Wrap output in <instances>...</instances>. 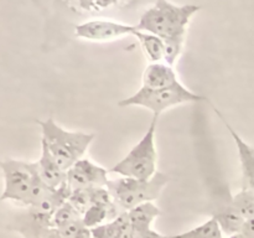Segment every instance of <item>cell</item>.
I'll list each match as a JSON object with an SVG mask.
<instances>
[{
  "instance_id": "1",
  "label": "cell",
  "mask_w": 254,
  "mask_h": 238,
  "mask_svg": "<svg viewBox=\"0 0 254 238\" xmlns=\"http://www.w3.org/2000/svg\"><path fill=\"white\" fill-rule=\"evenodd\" d=\"M0 169L4 174L1 201L10 200L25 207H36L52 191L40 178L36 163L6 159L0 161Z\"/></svg>"
},
{
  "instance_id": "2",
  "label": "cell",
  "mask_w": 254,
  "mask_h": 238,
  "mask_svg": "<svg viewBox=\"0 0 254 238\" xmlns=\"http://www.w3.org/2000/svg\"><path fill=\"white\" fill-rule=\"evenodd\" d=\"M201 7L195 4L176 5L166 0H159L146 9L139 19L136 29L165 40L186 37L191 19Z\"/></svg>"
},
{
  "instance_id": "3",
  "label": "cell",
  "mask_w": 254,
  "mask_h": 238,
  "mask_svg": "<svg viewBox=\"0 0 254 238\" xmlns=\"http://www.w3.org/2000/svg\"><path fill=\"white\" fill-rule=\"evenodd\" d=\"M41 128V144H44L59 165L67 171L78 160L83 159L87 149L94 139V134L69 131L60 126L54 118L36 120Z\"/></svg>"
},
{
  "instance_id": "4",
  "label": "cell",
  "mask_w": 254,
  "mask_h": 238,
  "mask_svg": "<svg viewBox=\"0 0 254 238\" xmlns=\"http://www.w3.org/2000/svg\"><path fill=\"white\" fill-rule=\"evenodd\" d=\"M159 117H153L148 130L138 144L111 169V173L118 174L121 178L149 180L158 171V150L155 145L156 126Z\"/></svg>"
},
{
  "instance_id": "5",
  "label": "cell",
  "mask_w": 254,
  "mask_h": 238,
  "mask_svg": "<svg viewBox=\"0 0 254 238\" xmlns=\"http://www.w3.org/2000/svg\"><path fill=\"white\" fill-rule=\"evenodd\" d=\"M169 182V176L158 173L149 180H138L130 178H119L108 181V190L114 201L124 212L145 202H153L160 196Z\"/></svg>"
},
{
  "instance_id": "6",
  "label": "cell",
  "mask_w": 254,
  "mask_h": 238,
  "mask_svg": "<svg viewBox=\"0 0 254 238\" xmlns=\"http://www.w3.org/2000/svg\"><path fill=\"white\" fill-rule=\"evenodd\" d=\"M206 101V97L186 88L183 83H176L168 88L151 89L141 86L140 89L118 103L119 107H144L153 112L154 117H159L166 109L185 103Z\"/></svg>"
},
{
  "instance_id": "7",
  "label": "cell",
  "mask_w": 254,
  "mask_h": 238,
  "mask_svg": "<svg viewBox=\"0 0 254 238\" xmlns=\"http://www.w3.org/2000/svg\"><path fill=\"white\" fill-rule=\"evenodd\" d=\"M136 26L123 24L109 19H93L84 21L74 27V35L79 39L92 42H108L133 36Z\"/></svg>"
},
{
  "instance_id": "8",
  "label": "cell",
  "mask_w": 254,
  "mask_h": 238,
  "mask_svg": "<svg viewBox=\"0 0 254 238\" xmlns=\"http://www.w3.org/2000/svg\"><path fill=\"white\" fill-rule=\"evenodd\" d=\"M108 174L106 168L83 158L67 170L66 182L72 190L103 187L108 185Z\"/></svg>"
},
{
  "instance_id": "9",
  "label": "cell",
  "mask_w": 254,
  "mask_h": 238,
  "mask_svg": "<svg viewBox=\"0 0 254 238\" xmlns=\"http://www.w3.org/2000/svg\"><path fill=\"white\" fill-rule=\"evenodd\" d=\"M24 238H44L52 228V215L35 207H27L7 226Z\"/></svg>"
},
{
  "instance_id": "10",
  "label": "cell",
  "mask_w": 254,
  "mask_h": 238,
  "mask_svg": "<svg viewBox=\"0 0 254 238\" xmlns=\"http://www.w3.org/2000/svg\"><path fill=\"white\" fill-rule=\"evenodd\" d=\"M216 114L222 119L223 124L230 131L231 136L235 140L236 146H237L238 158H240L241 163V170H242V178H243V188H248V190L254 191V146L248 144L230 124L226 121L223 116L221 114L220 111L215 108Z\"/></svg>"
},
{
  "instance_id": "11",
  "label": "cell",
  "mask_w": 254,
  "mask_h": 238,
  "mask_svg": "<svg viewBox=\"0 0 254 238\" xmlns=\"http://www.w3.org/2000/svg\"><path fill=\"white\" fill-rule=\"evenodd\" d=\"M212 218L216 220L222 233L227 237L242 232L243 226L246 223V218L233 206L232 195H228V197H225L222 203L217 208H215Z\"/></svg>"
},
{
  "instance_id": "12",
  "label": "cell",
  "mask_w": 254,
  "mask_h": 238,
  "mask_svg": "<svg viewBox=\"0 0 254 238\" xmlns=\"http://www.w3.org/2000/svg\"><path fill=\"white\" fill-rule=\"evenodd\" d=\"M36 165L41 180L52 190L61 187L66 182L67 171H64L59 165V163L55 160L52 154L44 144H41V156L39 161H36Z\"/></svg>"
},
{
  "instance_id": "13",
  "label": "cell",
  "mask_w": 254,
  "mask_h": 238,
  "mask_svg": "<svg viewBox=\"0 0 254 238\" xmlns=\"http://www.w3.org/2000/svg\"><path fill=\"white\" fill-rule=\"evenodd\" d=\"M179 77L175 68L165 62L149 63L143 73V87L151 89L168 88L179 83Z\"/></svg>"
},
{
  "instance_id": "14",
  "label": "cell",
  "mask_w": 254,
  "mask_h": 238,
  "mask_svg": "<svg viewBox=\"0 0 254 238\" xmlns=\"http://www.w3.org/2000/svg\"><path fill=\"white\" fill-rule=\"evenodd\" d=\"M161 215V211L154 202H145L128 211L129 225L133 228L135 235H141L151 230V223Z\"/></svg>"
},
{
  "instance_id": "15",
  "label": "cell",
  "mask_w": 254,
  "mask_h": 238,
  "mask_svg": "<svg viewBox=\"0 0 254 238\" xmlns=\"http://www.w3.org/2000/svg\"><path fill=\"white\" fill-rule=\"evenodd\" d=\"M133 36L138 39L144 55L150 61V63L164 61V59H165V42L163 39H160L156 35L140 31L138 29L135 30Z\"/></svg>"
},
{
  "instance_id": "16",
  "label": "cell",
  "mask_w": 254,
  "mask_h": 238,
  "mask_svg": "<svg viewBox=\"0 0 254 238\" xmlns=\"http://www.w3.org/2000/svg\"><path fill=\"white\" fill-rule=\"evenodd\" d=\"M169 238H223L220 226L212 217L202 225L179 235L169 236Z\"/></svg>"
},
{
  "instance_id": "17",
  "label": "cell",
  "mask_w": 254,
  "mask_h": 238,
  "mask_svg": "<svg viewBox=\"0 0 254 238\" xmlns=\"http://www.w3.org/2000/svg\"><path fill=\"white\" fill-rule=\"evenodd\" d=\"M129 223L128 212H122L118 217L109 222L103 223L96 228H92V237L93 238H116L119 231Z\"/></svg>"
},
{
  "instance_id": "18",
  "label": "cell",
  "mask_w": 254,
  "mask_h": 238,
  "mask_svg": "<svg viewBox=\"0 0 254 238\" xmlns=\"http://www.w3.org/2000/svg\"><path fill=\"white\" fill-rule=\"evenodd\" d=\"M78 220H82V215L67 201L60 206L52 215V228L61 230Z\"/></svg>"
},
{
  "instance_id": "19",
  "label": "cell",
  "mask_w": 254,
  "mask_h": 238,
  "mask_svg": "<svg viewBox=\"0 0 254 238\" xmlns=\"http://www.w3.org/2000/svg\"><path fill=\"white\" fill-rule=\"evenodd\" d=\"M232 203L246 221L254 218V191L242 187L240 192L232 195Z\"/></svg>"
},
{
  "instance_id": "20",
  "label": "cell",
  "mask_w": 254,
  "mask_h": 238,
  "mask_svg": "<svg viewBox=\"0 0 254 238\" xmlns=\"http://www.w3.org/2000/svg\"><path fill=\"white\" fill-rule=\"evenodd\" d=\"M186 37H176V39L165 40V59L164 62L168 63L169 66L174 67L176 62L180 59L181 54H183L184 45H185Z\"/></svg>"
},
{
  "instance_id": "21",
  "label": "cell",
  "mask_w": 254,
  "mask_h": 238,
  "mask_svg": "<svg viewBox=\"0 0 254 238\" xmlns=\"http://www.w3.org/2000/svg\"><path fill=\"white\" fill-rule=\"evenodd\" d=\"M68 202L83 216V213L91 207V192L89 188H77V190H72L71 195H69Z\"/></svg>"
},
{
  "instance_id": "22",
  "label": "cell",
  "mask_w": 254,
  "mask_h": 238,
  "mask_svg": "<svg viewBox=\"0 0 254 238\" xmlns=\"http://www.w3.org/2000/svg\"><path fill=\"white\" fill-rule=\"evenodd\" d=\"M57 231L64 238H93L92 231L84 225L82 220L76 221V222Z\"/></svg>"
},
{
  "instance_id": "23",
  "label": "cell",
  "mask_w": 254,
  "mask_h": 238,
  "mask_svg": "<svg viewBox=\"0 0 254 238\" xmlns=\"http://www.w3.org/2000/svg\"><path fill=\"white\" fill-rule=\"evenodd\" d=\"M116 238H136V235L133 231V228L130 227V225L128 223V225L124 226V227L119 231V233L116 236Z\"/></svg>"
},
{
  "instance_id": "24",
  "label": "cell",
  "mask_w": 254,
  "mask_h": 238,
  "mask_svg": "<svg viewBox=\"0 0 254 238\" xmlns=\"http://www.w3.org/2000/svg\"><path fill=\"white\" fill-rule=\"evenodd\" d=\"M242 233L247 238H254V218H250V220L246 221Z\"/></svg>"
},
{
  "instance_id": "25",
  "label": "cell",
  "mask_w": 254,
  "mask_h": 238,
  "mask_svg": "<svg viewBox=\"0 0 254 238\" xmlns=\"http://www.w3.org/2000/svg\"><path fill=\"white\" fill-rule=\"evenodd\" d=\"M136 238H169V237L168 236L161 235V233L156 232V231L154 230H149L146 231V232L141 233V235L136 236Z\"/></svg>"
},
{
  "instance_id": "26",
  "label": "cell",
  "mask_w": 254,
  "mask_h": 238,
  "mask_svg": "<svg viewBox=\"0 0 254 238\" xmlns=\"http://www.w3.org/2000/svg\"><path fill=\"white\" fill-rule=\"evenodd\" d=\"M44 238H64V237L60 235L59 231L55 230V228H51V230L46 233V236H45Z\"/></svg>"
},
{
  "instance_id": "27",
  "label": "cell",
  "mask_w": 254,
  "mask_h": 238,
  "mask_svg": "<svg viewBox=\"0 0 254 238\" xmlns=\"http://www.w3.org/2000/svg\"><path fill=\"white\" fill-rule=\"evenodd\" d=\"M228 238H247V237H246V236L243 235L242 232H241V233H237V235H233V236H231V237H228Z\"/></svg>"
}]
</instances>
